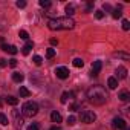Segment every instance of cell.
<instances>
[{
    "label": "cell",
    "mask_w": 130,
    "mask_h": 130,
    "mask_svg": "<svg viewBox=\"0 0 130 130\" xmlns=\"http://www.w3.org/2000/svg\"><path fill=\"white\" fill-rule=\"evenodd\" d=\"M75 22L71 17H55L47 22V28L51 31H63V29H72Z\"/></svg>",
    "instance_id": "obj_1"
},
{
    "label": "cell",
    "mask_w": 130,
    "mask_h": 130,
    "mask_svg": "<svg viewBox=\"0 0 130 130\" xmlns=\"http://www.w3.org/2000/svg\"><path fill=\"white\" fill-rule=\"evenodd\" d=\"M87 98L90 103L96 104V106H101L107 101V93L104 90V87L101 86H92L90 89H87Z\"/></svg>",
    "instance_id": "obj_2"
},
{
    "label": "cell",
    "mask_w": 130,
    "mask_h": 130,
    "mask_svg": "<svg viewBox=\"0 0 130 130\" xmlns=\"http://www.w3.org/2000/svg\"><path fill=\"white\" fill-rule=\"evenodd\" d=\"M22 112H23L25 116L32 118V116H35V115L38 113V106H37V103H34V101H28V103L23 104Z\"/></svg>",
    "instance_id": "obj_3"
},
{
    "label": "cell",
    "mask_w": 130,
    "mask_h": 130,
    "mask_svg": "<svg viewBox=\"0 0 130 130\" xmlns=\"http://www.w3.org/2000/svg\"><path fill=\"white\" fill-rule=\"evenodd\" d=\"M80 119H81L83 122H86V124H92V122L96 119V115H95V112H92V110H83V112L80 113Z\"/></svg>",
    "instance_id": "obj_4"
},
{
    "label": "cell",
    "mask_w": 130,
    "mask_h": 130,
    "mask_svg": "<svg viewBox=\"0 0 130 130\" xmlns=\"http://www.w3.org/2000/svg\"><path fill=\"white\" fill-rule=\"evenodd\" d=\"M69 69L68 68H64V66H61V68H57L55 69V75L58 77V78H61V80H66V78H69Z\"/></svg>",
    "instance_id": "obj_5"
},
{
    "label": "cell",
    "mask_w": 130,
    "mask_h": 130,
    "mask_svg": "<svg viewBox=\"0 0 130 130\" xmlns=\"http://www.w3.org/2000/svg\"><path fill=\"white\" fill-rule=\"evenodd\" d=\"M112 125H113V128H118V130H125V127H127V122H125L122 118H115Z\"/></svg>",
    "instance_id": "obj_6"
},
{
    "label": "cell",
    "mask_w": 130,
    "mask_h": 130,
    "mask_svg": "<svg viewBox=\"0 0 130 130\" xmlns=\"http://www.w3.org/2000/svg\"><path fill=\"white\" fill-rule=\"evenodd\" d=\"M101 68H103V63H101L100 60H98V61H93V64H92V77H96V75L100 74Z\"/></svg>",
    "instance_id": "obj_7"
},
{
    "label": "cell",
    "mask_w": 130,
    "mask_h": 130,
    "mask_svg": "<svg viewBox=\"0 0 130 130\" xmlns=\"http://www.w3.org/2000/svg\"><path fill=\"white\" fill-rule=\"evenodd\" d=\"M116 77L118 78H127V69L124 68V66H118V69H116Z\"/></svg>",
    "instance_id": "obj_8"
},
{
    "label": "cell",
    "mask_w": 130,
    "mask_h": 130,
    "mask_svg": "<svg viewBox=\"0 0 130 130\" xmlns=\"http://www.w3.org/2000/svg\"><path fill=\"white\" fill-rule=\"evenodd\" d=\"M32 47H34V43H32V41H28V43L22 47V54H23V55H28V54L31 52Z\"/></svg>",
    "instance_id": "obj_9"
},
{
    "label": "cell",
    "mask_w": 130,
    "mask_h": 130,
    "mask_svg": "<svg viewBox=\"0 0 130 130\" xmlns=\"http://www.w3.org/2000/svg\"><path fill=\"white\" fill-rule=\"evenodd\" d=\"M107 86H109V89H116L118 87V80L115 77H110L107 80Z\"/></svg>",
    "instance_id": "obj_10"
},
{
    "label": "cell",
    "mask_w": 130,
    "mask_h": 130,
    "mask_svg": "<svg viewBox=\"0 0 130 130\" xmlns=\"http://www.w3.org/2000/svg\"><path fill=\"white\" fill-rule=\"evenodd\" d=\"M19 92H20V96H23V98L31 96V90H29L28 87H25V86H22V87L19 89Z\"/></svg>",
    "instance_id": "obj_11"
},
{
    "label": "cell",
    "mask_w": 130,
    "mask_h": 130,
    "mask_svg": "<svg viewBox=\"0 0 130 130\" xmlns=\"http://www.w3.org/2000/svg\"><path fill=\"white\" fill-rule=\"evenodd\" d=\"M75 14V6L72 5V3H69L68 6H66V17H71V15H74Z\"/></svg>",
    "instance_id": "obj_12"
},
{
    "label": "cell",
    "mask_w": 130,
    "mask_h": 130,
    "mask_svg": "<svg viewBox=\"0 0 130 130\" xmlns=\"http://www.w3.org/2000/svg\"><path fill=\"white\" fill-rule=\"evenodd\" d=\"M23 74H20V72H14L12 74V81H15V83H22L23 81Z\"/></svg>",
    "instance_id": "obj_13"
},
{
    "label": "cell",
    "mask_w": 130,
    "mask_h": 130,
    "mask_svg": "<svg viewBox=\"0 0 130 130\" xmlns=\"http://www.w3.org/2000/svg\"><path fill=\"white\" fill-rule=\"evenodd\" d=\"M51 119H52L54 122H57V124H58V122H61V119H63V118H61V115H60L58 112H52V113H51Z\"/></svg>",
    "instance_id": "obj_14"
},
{
    "label": "cell",
    "mask_w": 130,
    "mask_h": 130,
    "mask_svg": "<svg viewBox=\"0 0 130 130\" xmlns=\"http://www.w3.org/2000/svg\"><path fill=\"white\" fill-rule=\"evenodd\" d=\"M5 100H6V103L11 104V106H17V104H19V100H17L15 96H11V95H9V96H6Z\"/></svg>",
    "instance_id": "obj_15"
},
{
    "label": "cell",
    "mask_w": 130,
    "mask_h": 130,
    "mask_svg": "<svg viewBox=\"0 0 130 130\" xmlns=\"http://www.w3.org/2000/svg\"><path fill=\"white\" fill-rule=\"evenodd\" d=\"M14 116H15V125H17V127H22V125H23V118H22V116L19 118V112H17V110H14Z\"/></svg>",
    "instance_id": "obj_16"
},
{
    "label": "cell",
    "mask_w": 130,
    "mask_h": 130,
    "mask_svg": "<svg viewBox=\"0 0 130 130\" xmlns=\"http://www.w3.org/2000/svg\"><path fill=\"white\" fill-rule=\"evenodd\" d=\"M119 100H121V101H128V100H130V93H128L127 90H122V92L119 93Z\"/></svg>",
    "instance_id": "obj_17"
},
{
    "label": "cell",
    "mask_w": 130,
    "mask_h": 130,
    "mask_svg": "<svg viewBox=\"0 0 130 130\" xmlns=\"http://www.w3.org/2000/svg\"><path fill=\"white\" fill-rule=\"evenodd\" d=\"M72 95H74V93H71V92H64V93L61 95V103H63V104H66V103H68V100H69Z\"/></svg>",
    "instance_id": "obj_18"
},
{
    "label": "cell",
    "mask_w": 130,
    "mask_h": 130,
    "mask_svg": "<svg viewBox=\"0 0 130 130\" xmlns=\"http://www.w3.org/2000/svg\"><path fill=\"white\" fill-rule=\"evenodd\" d=\"M74 66H75V68H83V66H84V61H83L81 58H75V60H74Z\"/></svg>",
    "instance_id": "obj_19"
},
{
    "label": "cell",
    "mask_w": 130,
    "mask_h": 130,
    "mask_svg": "<svg viewBox=\"0 0 130 130\" xmlns=\"http://www.w3.org/2000/svg\"><path fill=\"white\" fill-rule=\"evenodd\" d=\"M122 15V12H121V8H116V9H113V12H112V17L113 19H119Z\"/></svg>",
    "instance_id": "obj_20"
},
{
    "label": "cell",
    "mask_w": 130,
    "mask_h": 130,
    "mask_svg": "<svg viewBox=\"0 0 130 130\" xmlns=\"http://www.w3.org/2000/svg\"><path fill=\"white\" fill-rule=\"evenodd\" d=\"M32 61H34V64H37V66H40V64L43 63V58H41L40 55H34V58H32Z\"/></svg>",
    "instance_id": "obj_21"
},
{
    "label": "cell",
    "mask_w": 130,
    "mask_h": 130,
    "mask_svg": "<svg viewBox=\"0 0 130 130\" xmlns=\"http://www.w3.org/2000/svg\"><path fill=\"white\" fill-rule=\"evenodd\" d=\"M0 124H2V125H6V124H8V118H6V115L2 113V112H0Z\"/></svg>",
    "instance_id": "obj_22"
},
{
    "label": "cell",
    "mask_w": 130,
    "mask_h": 130,
    "mask_svg": "<svg viewBox=\"0 0 130 130\" xmlns=\"http://www.w3.org/2000/svg\"><path fill=\"white\" fill-rule=\"evenodd\" d=\"M19 37L23 38V40H28V38H29V34H28L26 31H20V32H19Z\"/></svg>",
    "instance_id": "obj_23"
},
{
    "label": "cell",
    "mask_w": 130,
    "mask_h": 130,
    "mask_svg": "<svg viewBox=\"0 0 130 130\" xmlns=\"http://www.w3.org/2000/svg\"><path fill=\"white\" fill-rule=\"evenodd\" d=\"M54 55H55V49H52V47H49V49L46 51V57H47V58H52Z\"/></svg>",
    "instance_id": "obj_24"
},
{
    "label": "cell",
    "mask_w": 130,
    "mask_h": 130,
    "mask_svg": "<svg viewBox=\"0 0 130 130\" xmlns=\"http://www.w3.org/2000/svg\"><path fill=\"white\" fill-rule=\"evenodd\" d=\"M40 6H43V8H49V6H51V2H49V0H40Z\"/></svg>",
    "instance_id": "obj_25"
},
{
    "label": "cell",
    "mask_w": 130,
    "mask_h": 130,
    "mask_svg": "<svg viewBox=\"0 0 130 130\" xmlns=\"http://www.w3.org/2000/svg\"><path fill=\"white\" fill-rule=\"evenodd\" d=\"M122 29L124 31H128L130 29V22L128 20H122Z\"/></svg>",
    "instance_id": "obj_26"
},
{
    "label": "cell",
    "mask_w": 130,
    "mask_h": 130,
    "mask_svg": "<svg viewBox=\"0 0 130 130\" xmlns=\"http://www.w3.org/2000/svg\"><path fill=\"white\" fill-rule=\"evenodd\" d=\"M75 122H77V118H75V116H69V118H68V124H69V125H74Z\"/></svg>",
    "instance_id": "obj_27"
},
{
    "label": "cell",
    "mask_w": 130,
    "mask_h": 130,
    "mask_svg": "<svg viewBox=\"0 0 130 130\" xmlns=\"http://www.w3.org/2000/svg\"><path fill=\"white\" fill-rule=\"evenodd\" d=\"M8 52H9V54H12V55H15V54L19 52V51H17V47H15V46H9V49H8Z\"/></svg>",
    "instance_id": "obj_28"
},
{
    "label": "cell",
    "mask_w": 130,
    "mask_h": 130,
    "mask_svg": "<svg viewBox=\"0 0 130 130\" xmlns=\"http://www.w3.org/2000/svg\"><path fill=\"white\" fill-rule=\"evenodd\" d=\"M25 6H26L25 0H19V2H17V8H25Z\"/></svg>",
    "instance_id": "obj_29"
},
{
    "label": "cell",
    "mask_w": 130,
    "mask_h": 130,
    "mask_svg": "<svg viewBox=\"0 0 130 130\" xmlns=\"http://www.w3.org/2000/svg\"><path fill=\"white\" fill-rule=\"evenodd\" d=\"M95 17H96V19H98V20H101V19H103V17H104V14H103V12H101V11H96V12H95Z\"/></svg>",
    "instance_id": "obj_30"
},
{
    "label": "cell",
    "mask_w": 130,
    "mask_h": 130,
    "mask_svg": "<svg viewBox=\"0 0 130 130\" xmlns=\"http://www.w3.org/2000/svg\"><path fill=\"white\" fill-rule=\"evenodd\" d=\"M9 66H11V68H15V66H17V60H15V58L9 60Z\"/></svg>",
    "instance_id": "obj_31"
},
{
    "label": "cell",
    "mask_w": 130,
    "mask_h": 130,
    "mask_svg": "<svg viewBox=\"0 0 130 130\" xmlns=\"http://www.w3.org/2000/svg\"><path fill=\"white\" fill-rule=\"evenodd\" d=\"M28 130H38V124H31L28 127Z\"/></svg>",
    "instance_id": "obj_32"
},
{
    "label": "cell",
    "mask_w": 130,
    "mask_h": 130,
    "mask_svg": "<svg viewBox=\"0 0 130 130\" xmlns=\"http://www.w3.org/2000/svg\"><path fill=\"white\" fill-rule=\"evenodd\" d=\"M5 66H8V61L6 60H0V68H5Z\"/></svg>",
    "instance_id": "obj_33"
},
{
    "label": "cell",
    "mask_w": 130,
    "mask_h": 130,
    "mask_svg": "<svg viewBox=\"0 0 130 130\" xmlns=\"http://www.w3.org/2000/svg\"><path fill=\"white\" fill-rule=\"evenodd\" d=\"M104 9H106V11H110L112 8H110V5H109V3H104Z\"/></svg>",
    "instance_id": "obj_34"
},
{
    "label": "cell",
    "mask_w": 130,
    "mask_h": 130,
    "mask_svg": "<svg viewBox=\"0 0 130 130\" xmlns=\"http://www.w3.org/2000/svg\"><path fill=\"white\" fill-rule=\"evenodd\" d=\"M2 49H3L5 52H8V49H9V46H8V44H2Z\"/></svg>",
    "instance_id": "obj_35"
},
{
    "label": "cell",
    "mask_w": 130,
    "mask_h": 130,
    "mask_svg": "<svg viewBox=\"0 0 130 130\" xmlns=\"http://www.w3.org/2000/svg\"><path fill=\"white\" fill-rule=\"evenodd\" d=\"M57 43H58V41H57V40H55V38H51V44H52V46H55V44H57Z\"/></svg>",
    "instance_id": "obj_36"
},
{
    "label": "cell",
    "mask_w": 130,
    "mask_h": 130,
    "mask_svg": "<svg viewBox=\"0 0 130 130\" xmlns=\"http://www.w3.org/2000/svg\"><path fill=\"white\" fill-rule=\"evenodd\" d=\"M51 130H61V128L58 125H54V127H51Z\"/></svg>",
    "instance_id": "obj_37"
}]
</instances>
